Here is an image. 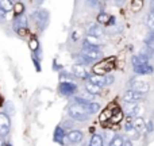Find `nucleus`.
<instances>
[{
    "mask_svg": "<svg viewBox=\"0 0 154 146\" xmlns=\"http://www.w3.org/2000/svg\"><path fill=\"white\" fill-rule=\"evenodd\" d=\"M88 146H104V138L100 134H93L89 139V145Z\"/></svg>",
    "mask_w": 154,
    "mask_h": 146,
    "instance_id": "obj_20",
    "label": "nucleus"
},
{
    "mask_svg": "<svg viewBox=\"0 0 154 146\" xmlns=\"http://www.w3.org/2000/svg\"><path fill=\"white\" fill-rule=\"evenodd\" d=\"M153 130V125L152 123H149V131H152Z\"/></svg>",
    "mask_w": 154,
    "mask_h": 146,
    "instance_id": "obj_35",
    "label": "nucleus"
},
{
    "mask_svg": "<svg viewBox=\"0 0 154 146\" xmlns=\"http://www.w3.org/2000/svg\"><path fill=\"white\" fill-rule=\"evenodd\" d=\"M146 24H147V27H149L150 31H154V14L153 12H150L149 15H147Z\"/></svg>",
    "mask_w": 154,
    "mask_h": 146,
    "instance_id": "obj_26",
    "label": "nucleus"
},
{
    "mask_svg": "<svg viewBox=\"0 0 154 146\" xmlns=\"http://www.w3.org/2000/svg\"><path fill=\"white\" fill-rule=\"evenodd\" d=\"M30 48H31L32 51H35L38 48H39V43H38V41L35 39V38H32V39L30 41Z\"/></svg>",
    "mask_w": 154,
    "mask_h": 146,
    "instance_id": "obj_29",
    "label": "nucleus"
},
{
    "mask_svg": "<svg viewBox=\"0 0 154 146\" xmlns=\"http://www.w3.org/2000/svg\"><path fill=\"white\" fill-rule=\"evenodd\" d=\"M153 67L149 64H143V65H138V67H134V72L138 74H150L153 73Z\"/></svg>",
    "mask_w": 154,
    "mask_h": 146,
    "instance_id": "obj_17",
    "label": "nucleus"
},
{
    "mask_svg": "<svg viewBox=\"0 0 154 146\" xmlns=\"http://www.w3.org/2000/svg\"><path fill=\"white\" fill-rule=\"evenodd\" d=\"M114 62H115L114 57H111L108 60H103V61H100L99 64L95 65L93 72H95V74H107L114 68Z\"/></svg>",
    "mask_w": 154,
    "mask_h": 146,
    "instance_id": "obj_5",
    "label": "nucleus"
},
{
    "mask_svg": "<svg viewBox=\"0 0 154 146\" xmlns=\"http://www.w3.org/2000/svg\"><path fill=\"white\" fill-rule=\"evenodd\" d=\"M85 89H87L88 93L96 96V95H100L101 91H103V88L99 87V85H96V84H93V82H91V81H87L85 82Z\"/></svg>",
    "mask_w": 154,
    "mask_h": 146,
    "instance_id": "obj_16",
    "label": "nucleus"
},
{
    "mask_svg": "<svg viewBox=\"0 0 154 146\" xmlns=\"http://www.w3.org/2000/svg\"><path fill=\"white\" fill-rule=\"evenodd\" d=\"M5 146H12V145H11V144H5Z\"/></svg>",
    "mask_w": 154,
    "mask_h": 146,
    "instance_id": "obj_37",
    "label": "nucleus"
},
{
    "mask_svg": "<svg viewBox=\"0 0 154 146\" xmlns=\"http://www.w3.org/2000/svg\"><path fill=\"white\" fill-rule=\"evenodd\" d=\"M81 54L84 57H87L89 61H96V60H100L103 57V53L99 48H92V46H84L81 50Z\"/></svg>",
    "mask_w": 154,
    "mask_h": 146,
    "instance_id": "obj_6",
    "label": "nucleus"
},
{
    "mask_svg": "<svg viewBox=\"0 0 154 146\" xmlns=\"http://www.w3.org/2000/svg\"><path fill=\"white\" fill-rule=\"evenodd\" d=\"M141 99H142L141 93H137L135 91H133V89L126 91L125 95H123V100H125V103H135V101H139Z\"/></svg>",
    "mask_w": 154,
    "mask_h": 146,
    "instance_id": "obj_14",
    "label": "nucleus"
},
{
    "mask_svg": "<svg viewBox=\"0 0 154 146\" xmlns=\"http://www.w3.org/2000/svg\"><path fill=\"white\" fill-rule=\"evenodd\" d=\"M104 30H103V26L99 23H92L87 30V34L89 37H95V38H100L103 35Z\"/></svg>",
    "mask_w": 154,
    "mask_h": 146,
    "instance_id": "obj_12",
    "label": "nucleus"
},
{
    "mask_svg": "<svg viewBox=\"0 0 154 146\" xmlns=\"http://www.w3.org/2000/svg\"><path fill=\"white\" fill-rule=\"evenodd\" d=\"M150 3H152V11H150V12L154 14V0H150Z\"/></svg>",
    "mask_w": 154,
    "mask_h": 146,
    "instance_id": "obj_34",
    "label": "nucleus"
},
{
    "mask_svg": "<svg viewBox=\"0 0 154 146\" xmlns=\"http://www.w3.org/2000/svg\"><path fill=\"white\" fill-rule=\"evenodd\" d=\"M109 22H112V18L108 15V14H106V12H100L97 15V23L99 24H108Z\"/></svg>",
    "mask_w": 154,
    "mask_h": 146,
    "instance_id": "obj_23",
    "label": "nucleus"
},
{
    "mask_svg": "<svg viewBox=\"0 0 154 146\" xmlns=\"http://www.w3.org/2000/svg\"><path fill=\"white\" fill-rule=\"evenodd\" d=\"M60 93L64 96H73L77 92V85L72 81H61L58 85Z\"/></svg>",
    "mask_w": 154,
    "mask_h": 146,
    "instance_id": "obj_8",
    "label": "nucleus"
},
{
    "mask_svg": "<svg viewBox=\"0 0 154 146\" xmlns=\"http://www.w3.org/2000/svg\"><path fill=\"white\" fill-rule=\"evenodd\" d=\"M91 82L99 85V87H107V85H111L112 82L115 81V77L112 74H93V76H89Z\"/></svg>",
    "mask_w": 154,
    "mask_h": 146,
    "instance_id": "obj_4",
    "label": "nucleus"
},
{
    "mask_svg": "<svg viewBox=\"0 0 154 146\" xmlns=\"http://www.w3.org/2000/svg\"><path fill=\"white\" fill-rule=\"evenodd\" d=\"M73 101L77 104V106H80L82 110H84L85 112H87L88 115H93L96 114V112H99V110H100V104L99 103H95V101H85V100H81L80 98H76L73 99Z\"/></svg>",
    "mask_w": 154,
    "mask_h": 146,
    "instance_id": "obj_2",
    "label": "nucleus"
},
{
    "mask_svg": "<svg viewBox=\"0 0 154 146\" xmlns=\"http://www.w3.org/2000/svg\"><path fill=\"white\" fill-rule=\"evenodd\" d=\"M27 29V18L22 14V15H16L14 19V30L19 34H23V30Z\"/></svg>",
    "mask_w": 154,
    "mask_h": 146,
    "instance_id": "obj_9",
    "label": "nucleus"
},
{
    "mask_svg": "<svg viewBox=\"0 0 154 146\" xmlns=\"http://www.w3.org/2000/svg\"><path fill=\"white\" fill-rule=\"evenodd\" d=\"M65 135H66V134L64 133V129L58 126V127L56 129V131H54V141H56V142H60L61 145H64V138H65Z\"/></svg>",
    "mask_w": 154,
    "mask_h": 146,
    "instance_id": "obj_22",
    "label": "nucleus"
},
{
    "mask_svg": "<svg viewBox=\"0 0 154 146\" xmlns=\"http://www.w3.org/2000/svg\"><path fill=\"white\" fill-rule=\"evenodd\" d=\"M32 19L39 27V30H45L49 24V12L46 10H38L32 12Z\"/></svg>",
    "mask_w": 154,
    "mask_h": 146,
    "instance_id": "obj_3",
    "label": "nucleus"
},
{
    "mask_svg": "<svg viewBox=\"0 0 154 146\" xmlns=\"http://www.w3.org/2000/svg\"><path fill=\"white\" fill-rule=\"evenodd\" d=\"M133 127L134 130H137L138 133H141V131L145 130V127H146V123H145V119L141 116H137L135 119L133 120Z\"/></svg>",
    "mask_w": 154,
    "mask_h": 146,
    "instance_id": "obj_18",
    "label": "nucleus"
},
{
    "mask_svg": "<svg viewBox=\"0 0 154 146\" xmlns=\"http://www.w3.org/2000/svg\"><path fill=\"white\" fill-rule=\"evenodd\" d=\"M65 137H66L68 141L72 142V144H79V142H81L82 139H84V133H82L81 130H76V129H73V130L68 131Z\"/></svg>",
    "mask_w": 154,
    "mask_h": 146,
    "instance_id": "obj_11",
    "label": "nucleus"
},
{
    "mask_svg": "<svg viewBox=\"0 0 154 146\" xmlns=\"http://www.w3.org/2000/svg\"><path fill=\"white\" fill-rule=\"evenodd\" d=\"M130 89L135 91L137 93H141V95H143V93H146L147 91H149V84L145 81H141V80H133V81H130Z\"/></svg>",
    "mask_w": 154,
    "mask_h": 146,
    "instance_id": "obj_10",
    "label": "nucleus"
},
{
    "mask_svg": "<svg viewBox=\"0 0 154 146\" xmlns=\"http://www.w3.org/2000/svg\"><path fill=\"white\" fill-rule=\"evenodd\" d=\"M77 98H80V99H81V100H85V101H92L95 96H93V95H91V93H88L87 91H85V93H82L81 96H77Z\"/></svg>",
    "mask_w": 154,
    "mask_h": 146,
    "instance_id": "obj_28",
    "label": "nucleus"
},
{
    "mask_svg": "<svg viewBox=\"0 0 154 146\" xmlns=\"http://www.w3.org/2000/svg\"><path fill=\"white\" fill-rule=\"evenodd\" d=\"M0 10L4 11L5 14L14 10V2L12 0H0Z\"/></svg>",
    "mask_w": 154,
    "mask_h": 146,
    "instance_id": "obj_21",
    "label": "nucleus"
},
{
    "mask_svg": "<svg viewBox=\"0 0 154 146\" xmlns=\"http://www.w3.org/2000/svg\"><path fill=\"white\" fill-rule=\"evenodd\" d=\"M72 72L75 74L76 77L81 80H88L89 79V73L87 72V69L84 68V65H80V64H76L72 67Z\"/></svg>",
    "mask_w": 154,
    "mask_h": 146,
    "instance_id": "obj_13",
    "label": "nucleus"
},
{
    "mask_svg": "<svg viewBox=\"0 0 154 146\" xmlns=\"http://www.w3.org/2000/svg\"><path fill=\"white\" fill-rule=\"evenodd\" d=\"M73 126H75V120H72V119H70V120H65V122H64V125H62L61 127L64 129V130H65V129H66V130L69 131V130H73Z\"/></svg>",
    "mask_w": 154,
    "mask_h": 146,
    "instance_id": "obj_27",
    "label": "nucleus"
},
{
    "mask_svg": "<svg viewBox=\"0 0 154 146\" xmlns=\"http://www.w3.org/2000/svg\"><path fill=\"white\" fill-rule=\"evenodd\" d=\"M125 111H126V115H127V116H135V115L139 112L138 101H135V103H126Z\"/></svg>",
    "mask_w": 154,
    "mask_h": 146,
    "instance_id": "obj_15",
    "label": "nucleus"
},
{
    "mask_svg": "<svg viewBox=\"0 0 154 146\" xmlns=\"http://www.w3.org/2000/svg\"><path fill=\"white\" fill-rule=\"evenodd\" d=\"M14 7H15V12H16V15H22V14H23L24 7H23V4H22V3H18V4L14 5Z\"/></svg>",
    "mask_w": 154,
    "mask_h": 146,
    "instance_id": "obj_30",
    "label": "nucleus"
},
{
    "mask_svg": "<svg viewBox=\"0 0 154 146\" xmlns=\"http://www.w3.org/2000/svg\"><path fill=\"white\" fill-rule=\"evenodd\" d=\"M142 5H143V0H133L131 10H133L134 12H138V11H141Z\"/></svg>",
    "mask_w": 154,
    "mask_h": 146,
    "instance_id": "obj_25",
    "label": "nucleus"
},
{
    "mask_svg": "<svg viewBox=\"0 0 154 146\" xmlns=\"http://www.w3.org/2000/svg\"><path fill=\"white\" fill-rule=\"evenodd\" d=\"M123 146H134L130 139H123Z\"/></svg>",
    "mask_w": 154,
    "mask_h": 146,
    "instance_id": "obj_31",
    "label": "nucleus"
},
{
    "mask_svg": "<svg viewBox=\"0 0 154 146\" xmlns=\"http://www.w3.org/2000/svg\"><path fill=\"white\" fill-rule=\"evenodd\" d=\"M37 2H38V3H42V2H43V0H37Z\"/></svg>",
    "mask_w": 154,
    "mask_h": 146,
    "instance_id": "obj_36",
    "label": "nucleus"
},
{
    "mask_svg": "<svg viewBox=\"0 0 154 146\" xmlns=\"http://www.w3.org/2000/svg\"><path fill=\"white\" fill-rule=\"evenodd\" d=\"M114 2L116 3V5H123V4H125L126 0H114Z\"/></svg>",
    "mask_w": 154,
    "mask_h": 146,
    "instance_id": "obj_33",
    "label": "nucleus"
},
{
    "mask_svg": "<svg viewBox=\"0 0 154 146\" xmlns=\"http://www.w3.org/2000/svg\"><path fill=\"white\" fill-rule=\"evenodd\" d=\"M4 20H5V12L0 10V22H4Z\"/></svg>",
    "mask_w": 154,
    "mask_h": 146,
    "instance_id": "obj_32",
    "label": "nucleus"
},
{
    "mask_svg": "<svg viewBox=\"0 0 154 146\" xmlns=\"http://www.w3.org/2000/svg\"><path fill=\"white\" fill-rule=\"evenodd\" d=\"M11 130V119L8 114L0 112V138H4L10 134Z\"/></svg>",
    "mask_w": 154,
    "mask_h": 146,
    "instance_id": "obj_7",
    "label": "nucleus"
},
{
    "mask_svg": "<svg viewBox=\"0 0 154 146\" xmlns=\"http://www.w3.org/2000/svg\"><path fill=\"white\" fill-rule=\"evenodd\" d=\"M101 45V41L99 38H95V37H89L87 35V38L84 39V46H92V48H99Z\"/></svg>",
    "mask_w": 154,
    "mask_h": 146,
    "instance_id": "obj_19",
    "label": "nucleus"
},
{
    "mask_svg": "<svg viewBox=\"0 0 154 146\" xmlns=\"http://www.w3.org/2000/svg\"><path fill=\"white\" fill-rule=\"evenodd\" d=\"M68 114H69L70 119H72V120H77V122H85V120L89 119V115H88L80 106H77L76 103H73L72 106L69 107Z\"/></svg>",
    "mask_w": 154,
    "mask_h": 146,
    "instance_id": "obj_1",
    "label": "nucleus"
},
{
    "mask_svg": "<svg viewBox=\"0 0 154 146\" xmlns=\"http://www.w3.org/2000/svg\"><path fill=\"white\" fill-rule=\"evenodd\" d=\"M108 146H123V137L122 135H114V138L109 141Z\"/></svg>",
    "mask_w": 154,
    "mask_h": 146,
    "instance_id": "obj_24",
    "label": "nucleus"
}]
</instances>
